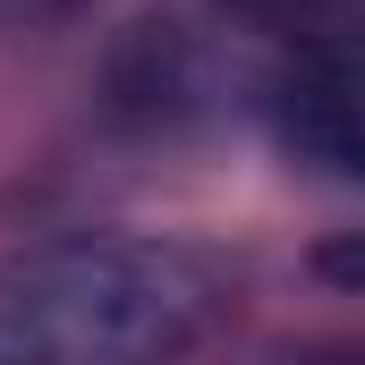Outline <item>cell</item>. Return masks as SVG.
I'll use <instances>...</instances> for the list:
<instances>
[{"mask_svg":"<svg viewBox=\"0 0 365 365\" xmlns=\"http://www.w3.org/2000/svg\"><path fill=\"white\" fill-rule=\"evenodd\" d=\"M221 9H238V17H255V26H280V34H306V26H323L340 0H221Z\"/></svg>","mask_w":365,"mask_h":365,"instance_id":"3","label":"cell"},{"mask_svg":"<svg viewBox=\"0 0 365 365\" xmlns=\"http://www.w3.org/2000/svg\"><path fill=\"white\" fill-rule=\"evenodd\" d=\"M221 323V272L162 238H43L0 264V357H179Z\"/></svg>","mask_w":365,"mask_h":365,"instance_id":"1","label":"cell"},{"mask_svg":"<svg viewBox=\"0 0 365 365\" xmlns=\"http://www.w3.org/2000/svg\"><path fill=\"white\" fill-rule=\"evenodd\" d=\"M264 110H272V136L280 153H297L306 170H323V179H357V68H349V43L340 34H314V43H297V60L272 77L264 93Z\"/></svg>","mask_w":365,"mask_h":365,"instance_id":"2","label":"cell"}]
</instances>
